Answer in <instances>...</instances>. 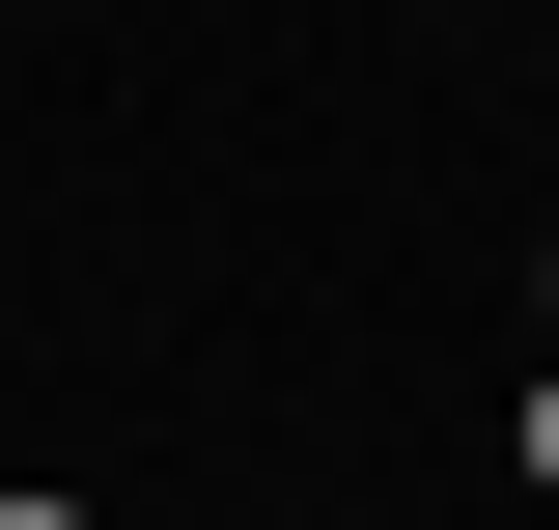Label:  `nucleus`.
Segmentation results:
<instances>
[{
    "label": "nucleus",
    "mask_w": 559,
    "mask_h": 530,
    "mask_svg": "<svg viewBox=\"0 0 559 530\" xmlns=\"http://www.w3.org/2000/svg\"><path fill=\"white\" fill-rule=\"evenodd\" d=\"M0 530H84V503H0Z\"/></svg>",
    "instance_id": "obj_1"
}]
</instances>
